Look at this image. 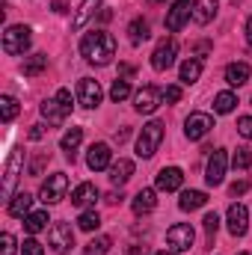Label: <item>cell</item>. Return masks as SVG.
Listing matches in <instances>:
<instances>
[{
	"label": "cell",
	"instance_id": "6da1fadb",
	"mask_svg": "<svg viewBox=\"0 0 252 255\" xmlns=\"http://www.w3.org/2000/svg\"><path fill=\"white\" fill-rule=\"evenodd\" d=\"M80 54L92 65H110L116 57V39L107 30H89L80 42Z\"/></svg>",
	"mask_w": 252,
	"mask_h": 255
},
{
	"label": "cell",
	"instance_id": "7a4b0ae2",
	"mask_svg": "<svg viewBox=\"0 0 252 255\" xmlns=\"http://www.w3.org/2000/svg\"><path fill=\"white\" fill-rule=\"evenodd\" d=\"M71 107H74L71 92L68 89H60L54 98L42 101V116L48 119V125H63L65 119H68V113H71Z\"/></svg>",
	"mask_w": 252,
	"mask_h": 255
},
{
	"label": "cell",
	"instance_id": "3957f363",
	"mask_svg": "<svg viewBox=\"0 0 252 255\" xmlns=\"http://www.w3.org/2000/svg\"><path fill=\"white\" fill-rule=\"evenodd\" d=\"M160 142H163V122H148V125H142L139 136H136V157H142V160L154 157L157 148H160Z\"/></svg>",
	"mask_w": 252,
	"mask_h": 255
},
{
	"label": "cell",
	"instance_id": "277c9868",
	"mask_svg": "<svg viewBox=\"0 0 252 255\" xmlns=\"http://www.w3.org/2000/svg\"><path fill=\"white\" fill-rule=\"evenodd\" d=\"M21 166H24V148H12V154L6 160V169H3V184H0V196L6 202H12V196H15V184H18Z\"/></svg>",
	"mask_w": 252,
	"mask_h": 255
},
{
	"label": "cell",
	"instance_id": "5b68a950",
	"mask_svg": "<svg viewBox=\"0 0 252 255\" xmlns=\"http://www.w3.org/2000/svg\"><path fill=\"white\" fill-rule=\"evenodd\" d=\"M30 42H33V30L24 27V24H12V27H6V33H3V51H6L9 57L24 54V51L30 48Z\"/></svg>",
	"mask_w": 252,
	"mask_h": 255
},
{
	"label": "cell",
	"instance_id": "8992f818",
	"mask_svg": "<svg viewBox=\"0 0 252 255\" xmlns=\"http://www.w3.org/2000/svg\"><path fill=\"white\" fill-rule=\"evenodd\" d=\"M65 190H68V175H65V172H54V175H48V181L42 184L39 199H42L45 205H57V202L65 199Z\"/></svg>",
	"mask_w": 252,
	"mask_h": 255
},
{
	"label": "cell",
	"instance_id": "52a82bcc",
	"mask_svg": "<svg viewBox=\"0 0 252 255\" xmlns=\"http://www.w3.org/2000/svg\"><path fill=\"white\" fill-rule=\"evenodd\" d=\"M193 241H196V232H193V226H187V223H178V226H172L166 232V244H169L172 253H190Z\"/></svg>",
	"mask_w": 252,
	"mask_h": 255
},
{
	"label": "cell",
	"instance_id": "ba28073f",
	"mask_svg": "<svg viewBox=\"0 0 252 255\" xmlns=\"http://www.w3.org/2000/svg\"><path fill=\"white\" fill-rule=\"evenodd\" d=\"M101 98H104V89H101V83H98V80L83 77V80L77 83V104H80V107L95 110V107L101 104Z\"/></svg>",
	"mask_w": 252,
	"mask_h": 255
},
{
	"label": "cell",
	"instance_id": "9c48e42d",
	"mask_svg": "<svg viewBox=\"0 0 252 255\" xmlns=\"http://www.w3.org/2000/svg\"><path fill=\"white\" fill-rule=\"evenodd\" d=\"M48 244H51V250L57 255H65L74 247V232H71V226H68V223H54L51 232H48Z\"/></svg>",
	"mask_w": 252,
	"mask_h": 255
},
{
	"label": "cell",
	"instance_id": "30bf717a",
	"mask_svg": "<svg viewBox=\"0 0 252 255\" xmlns=\"http://www.w3.org/2000/svg\"><path fill=\"white\" fill-rule=\"evenodd\" d=\"M226 166H229V154H226L223 148H214V154L208 157V166H205V181H208L211 187L223 184V178H226Z\"/></svg>",
	"mask_w": 252,
	"mask_h": 255
},
{
	"label": "cell",
	"instance_id": "8fae6325",
	"mask_svg": "<svg viewBox=\"0 0 252 255\" xmlns=\"http://www.w3.org/2000/svg\"><path fill=\"white\" fill-rule=\"evenodd\" d=\"M193 18V0H175L166 12V30L169 33H178L184 24Z\"/></svg>",
	"mask_w": 252,
	"mask_h": 255
},
{
	"label": "cell",
	"instance_id": "7c38bea8",
	"mask_svg": "<svg viewBox=\"0 0 252 255\" xmlns=\"http://www.w3.org/2000/svg\"><path fill=\"white\" fill-rule=\"evenodd\" d=\"M211 128H214V119H211L208 113H190L187 122H184V136H187L190 142L205 139V136L211 133Z\"/></svg>",
	"mask_w": 252,
	"mask_h": 255
},
{
	"label": "cell",
	"instance_id": "4fadbf2b",
	"mask_svg": "<svg viewBox=\"0 0 252 255\" xmlns=\"http://www.w3.org/2000/svg\"><path fill=\"white\" fill-rule=\"evenodd\" d=\"M160 104H163V92H160L157 86H142V89L133 95V110H136V113H154Z\"/></svg>",
	"mask_w": 252,
	"mask_h": 255
},
{
	"label": "cell",
	"instance_id": "5bb4252c",
	"mask_svg": "<svg viewBox=\"0 0 252 255\" xmlns=\"http://www.w3.org/2000/svg\"><path fill=\"white\" fill-rule=\"evenodd\" d=\"M181 184H184V172L178 166H163L154 175V190H160V193H175V190H181Z\"/></svg>",
	"mask_w": 252,
	"mask_h": 255
},
{
	"label": "cell",
	"instance_id": "9a60e30c",
	"mask_svg": "<svg viewBox=\"0 0 252 255\" xmlns=\"http://www.w3.org/2000/svg\"><path fill=\"white\" fill-rule=\"evenodd\" d=\"M110 163H113L110 145H107V142H92L89 151H86V166H89L92 172H101V169H110Z\"/></svg>",
	"mask_w": 252,
	"mask_h": 255
},
{
	"label": "cell",
	"instance_id": "2e32d148",
	"mask_svg": "<svg viewBox=\"0 0 252 255\" xmlns=\"http://www.w3.org/2000/svg\"><path fill=\"white\" fill-rule=\"evenodd\" d=\"M226 226H229V232H232L235 238H244V235H247V229H250V211H247V205L235 202V205L229 208Z\"/></svg>",
	"mask_w": 252,
	"mask_h": 255
},
{
	"label": "cell",
	"instance_id": "e0dca14e",
	"mask_svg": "<svg viewBox=\"0 0 252 255\" xmlns=\"http://www.w3.org/2000/svg\"><path fill=\"white\" fill-rule=\"evenodd\" d=\"M175 54H178L175 39H163V42L154 48V54H151V68H154V71H166L169 65L175 63Z\"/></svg>",
	"mask_w": 252,
	"mask_h": 255
},
{
	"label": "cell",
	"instance_id": "ac0fdd59",
	"mask_svg": "<svg viewBox=\"0 0 252 255\" xmlns=\"http://www.w3.org/2000/svg\"><path fill=\"white\" fill-rule=\"evenodd\" d=\"M154 205H157V193L151 190V187H142V190L133 196V202H130V208H133V214H136V217L151 214V211H154Z\"/></svg>",
	"mask_w": 252,
	"mask_h": 255
},
{
	"label": "cell",
	"instance_id": "d6986e66",
	"mask_svg": "<svg viewBox=\"0 0 252 255\" xmlns=\"http://www.w3.org/2000/svg\"><path fill=\"white\" fill-rule=\"evenodd\" d=\"M110 181L116 184V187H122V184H127L130 181V175H133V163L127 160V157H119V160H113L110 163Z\"/></svg>",
	"mask_w": 252,
	"mask_h": 255
},
{
	"label": "cell",
	"instance_id": "ffe728a7",
	"mask_svg": "<svg viewBox=\"0 0 252 255\" xmlns=\"http://www.w3.org/2000/svg\"><path fill=\"white\" fill-rule=\"evenodd\" d=\"M95 199H98V187L89 184V181L77 184L74 193H71V205H77V208H89V205H95Z\"/></svg>",
	"mask_w": 252,
	"mask_h": 255
},
{
	"label": "cell",
	"instance_id": "44dd1931",
	"mask_svg": "<svg viewBox=\"0 0 252 255\" xmlns=\"http://www.w3.org/2000/svg\"><path fill=\"white\" fill-rule=\"evenodd\" d=\"M80 142H83V128H68V130L63 133L60 148L65 151V157H68V160H74V151L80 148Z\"/></svg>",
	"mask_w": 252,
	"mask_h": 255
},
{
	"label": "cell",
	"instance_id": "7402d4cb",
	"mask_svg": "<svg viewBox=\"0 0 252 255\" xmlns=\"http://www.w3.org/2000/svg\"><path fill=\"white\" fill-rule=\"evenodd\" d=\"M217 0H196L193 3V21L196 24H208V21H214V15H217Z\"/></svg>",
	"mask_w": 252,
	"mask_h": 255
},
{
	"label": "cell",
	"instance_id": "603a6c76",
	"mask_svg": "<svg viewBox=\"0 0 252 255\" xmlns=\"http://www.w3.org/2000/svg\"><path fill=\"white\" fill-rule=\"evenodd\" d=\"M101 6V0H83L80 3V9L74 12V18H71V30H83L86 27V21L95 15V9Z\"/></svg>",
	"mask_w": 252,
	"mask_h": 255
},
{
	"label": "cell",
	"instance_id": "cb8c5ba5",
	"mask_svg": "<svg viewBox=\"0 0 252 255\" xmlns=\"http://www.w3.org/2000/svg\"><path fill=\"white\" fill-rule=\"evenodd\" d=\"M205 205H208V193L205 190H184L181 199H178V208L181 211H199Z\"/></svg>",
	"mask_w": 252,
	"mask_h": 255
},
{
	"label": "cell",
	"instance_id": "d4e9b609",
	"mask_svg": "<svg viewBox=\"0 0 252 255\" xmlns=\"http://www.w3.org/2000/svg\"><path fill=\"white\" fill-rule=\"evenodd\" d=\"M30 208H33V196H30V193H15V196H12V202L6 205L9 217H27V214H30Z\"/></svg>",
	"mask_w": 252,
	"mask_h": 255
},
{
	"label": "cell",
	"instance_id": "484cf974",
	"mask_svg": "<svg viewBox=\"0 0 252 255\" xmlns=\"http://www.w3.org/2000/svg\"><path fill=\"white\" fill-rule=\"evenodd\" d=\"M250 80V65L247 63H229L226 65V83L229 86H244Z\"/></svg>",
	"mask_w": 252,
	"mask_h": 255
},
{
	"label": "cell",
	"instance_id": "4316f807",
	"mask_svg": "<svg viewBox=\"0 0 252 255\" xmlns=\"http://www.w3.org/2000/svg\"><path fill=\"white\" fill-rule=\"evenodd\" d=\"M48 211H30L27 217H24V229L30 232V235H39V232H45L48 229Z\"/></svg>",
	"mask_w": 252,
	"mask_h": 255
},
{
	"label": "cell",
	"instance_id": "83f0119b",
	"mask_svg": "<svg viewBox=\"0 0 252 255\" xmlns=\"http://www.w3.org/2000/svg\"><path fill=\"white\" fill-rule=\"evenodd\" d=\"M45 68H48V57H45V54H33V57H24V65H21L24 77H36V74H42Z\"/></svg>",
	"mask_w": 252,
	"mask_h": 255
},
{
	"label": "cell",
	"instance_id": "f1b7e54d",
	"mask_svg": "<svg viewBox=\"0 0 252 255\" xmlns=\"http://www.w3.org/2000/svg\"><path fill=\"white\" fill-rule=\"evenodd\" d=\"M178 77H181V83H196L199 77H202V60H184L181 63V71H178Z\"/></svg>",
	"mask_w": 252,
	"mask_h": 255
},
{
	"label": "cell",
	"instance_id": "f546056e",
	"mask_svg": "<svg viewBox=\"0 0 252 255\" xmlns=\"http://www.w3.org/2000/svg\"><path fill=\"white\" fill-rule=\"evenodd\" d=\"M110 247H113V241H110L107 235H98V238H92V241L83 247V255H107Z\"/></svg>",
	"mask_w": 252,
	"mask_h": 255
},
{
	"label": "cell",
	"instance_id": "4dcf8cb0",
	"mask_svg": "<svg viewBox=\"0 0 252 255\" xmlns=\"http://www.w3.org/2000/svg\"><path fill=\"white\" fill-rule=\"evenodd\" d=\"M235 107H238V95H235V92H220V95L214 98V110H217L220 116L232 113Z\"/></svg>",
	"mask_w": 252,
	"mask_h": 255
},
{
	"label": "cell",
	"instance_id": "1f68e13d",
	"mask_svg": "<svg viewBox=\"0 0 252 255\" xmlns=\"http://www.w3.org/2000/svg\"><path fill=\"white\" fill-rule=\"evenodd\" d=\"M18 110H21V107H18V101H15L12 95H3V98H0V119H3L6 125L18 116Z\"/></svg>",
	"mask_w": 252,
	"mask_h": 255
},
{
	"label": "cell",
	"instance_id": "d6a6232c",
	"mask_svg": "<svg viewBox=\"0 0 252 255\" xmlns=\"http://www.w3.org/2000/svg\"><path fill=\"white\" fill-rule=\"evenodd\" d=\"M127 33H130V45H142V42L148 39V24H145L142 18H136V21L127 27Z\"/></svg>",
	"mask_w": 252,
	"mask_h": 255
},
{
	"label": "cell",
	"instance_id": "836d02e7",
	"mask_svg": "<svg viewBox=\"0 0 252 255\" xmlns=\"http://www.w3.org/2000/svg\"><path fill=\"white\" fill-rule=\"evenodd\" d=\"M127 95H130V83H127L125 77H116V80H113V86H110V98L119 104V101H125Z\"/></svg>",
	"mask_w": 252,
	"mask_h": 255
},
{
	"label": "cell",
	"instance_id": "e575fe53",
	"mask_svg": "<svg viewBox=\"0 0 252 255\" xmlns=\"http://www.w3.org/2000/svg\"><path fill=\"white\" fill-rule=\"evenodd\" d=\"M77 226H80L83 232H95V229L101 226V217H98V211H83V214H80V220H77Z\"/></svg>",
	"mask_w": 252,
	"mask_h": 255
},
{
	"label": "cell",
	"instance_id": "d590c367",
	"mask_svg": "<svg viewBox=\"0 0 252 255\" xmlns=\"http://www.w3.org/2000/svg\"><path fill=\"white\" fill-rule=\"evenodd\" d=\"M232 166H235V169H241V172H244V169H250V166H252L250 148H238V151L232 154Z\"/></svg>",
	"mask_w": 252,
	"mask_h": 255
},
{
	"label": "cell",
	"instance_id": "8d00e7d4",
	"mask_svg": "<svg viewBox=\"0 0 252 255\" xmlns=\"http://www.w3.org/2000/svg\"><path fill=\"white\" fill-rule=\"evenodd\" d=\"M205 232H208V244H214V238H217V229H220V217L211 211V214H205Z\"/></svg>",
	"mask_w": 252,
	"mask_h": 255
},
{
	"label": "cell",
	"instance_id": "74e56055",
	"mask_svg": "<svg viewBox=\"0 0 252 255\" xmlns=\"http://www.w3.org/2000/svg\"><path fill=\"white\" fill-rule=\"evenodd\" d=\"M21 255H45V247H42L36 238H27L24 247H21Z\"/></svg>",
	"mask_w": 252,
	"mask_h": 255
},
{
	"label": "cell",
	"instance_id": "f35d334b",
	"mask_svg": "<svg viewBox=\"0 0 252 255\" xmlns=\"http://www.w3.org/2000/svg\"><path fill=\"white\" fill-rule=\"evenodd\" d=\"M0 244H3L0 255H15V238H12L9 232H3V235H0Z\"/></svg>",
	"mask_w": 252,
	"mask_h": 255
},
{
	"label": "cell",
	"instance_id": "ab89813d",
	"mask_svg": "<svg viewBox=\"0 0 252 255\" xmlns=\"http://www.w3.org/2000/svg\"><path fill=\"white\" fill-rule=\"evenodd\" d=\"M163 101L166 104H178L181 101V86H166L163 89Z\"/></svg>",
	"mask_w": 252,
	"mask_h": 255
},
{
	"label": "cell",
	"instance_id": "60d3db41",
	"mask_svg": "<svg viewBox=\"0 0 252 255\" xmlns=\"http://www.w3.org/2000/svg\"><path fill=\"white\" fill-rule=\"evenodd\" d=\"M238 133H241L244 139H252V116H244V119H238Z\"/></svg>",
	"mask_w": 252,
	"mask_h": 255
},
{
	"label": "cell",
	"instance_id": "b9f144b4",
	"mask_svg": "<svg viewBox=\"0 0 252 255\" xmlns=\"http://www.w3.org/2000/svg\"><path fill=\"white\" fill-rule=\"evenodd\" d=\"M247 190H250V181H235L232 184V196H244Z\"/></svg>",
	"mask_w": 252,
	"mask_h": 255
},
{
	"label": "cell",
	"instance_id": "7bdbcfd3",
	"mask_svg": "<svg viewBox=\"0 0 252 255\" xmlns=\"http://www.w3.org/2000/svg\"><path fill=\"white\" fill-rule=\"evenodd\" d=\"M51 9L60 12V15H65V12H68V0H51Z\"/></svg>",
	"mask_w": 252,
	"mask_h": 255
},
{
	"label": "cell",
	"instance_id": "ee69618b",
	"mask_svg": "<svg viewBox=\"0 0 252 255\" xmlns=\"http://www.w3.org/2000/svg\"><path fill=\"white\" fill-rule=\"evenodd\" d=\"M42 163H45V154L33 160V166H30V175H42Z\"/></svg>",
	"mask_w": 252,
	"mask_h": 255
},
{
	"label": "cell",
	"instance_id": "f6af8a7d",
	"mask_svg": "<svg viewBox=\"0 0 252 255\" xmlns=\"http://www.w3.org/2000/svg\"><path fill=\"white\" fill-rule=\"evenodd\" d=\"M45 136V125H33L30 128V139H42Z\"/></svg>",
	"mask_w": 252,
	"mask_h": 255
},
{
	"label": "cell",
	"instance_id": "bcb514c9",
	"mask_svg": "<svg viewBox=\"0 0 252 255\" xmlns=\"http://www.w3.org/2000/svg\"><path fill=\"white\" fill-rule=\"evenodd\" d=\"M119 74H122V77H133V65H119Z\"/></svg>",
	"mask_w": 252,
	"mask_h": 255
},
{
	"label": "cell",
	"instance_id": "7dc6e473",
	"mask_svg": "<svg viewBox=\"0 0 252 255\" xmlns=\"http://www.w3.org/2000/svg\"><path fill=\"white\" fill-rule=\"evenodd\" d=\"M127 136H130V130H127V128H122V130L116 133V142H125Z\"/></svg>",
	"mask_w": 252,
	"mask_h": 255
},
{
	"label": "cell",
	"instance_id": "c3c4849f",
	"mask_svg": "<svg viewBox=\"0 0 252 255\" xmlns=\"http://www.w3.org/2000/svg\"><path fill=\"white\" fill-rule=\"evenodd\" d=\"M122 199H125L122 193H110V196H107V202H110V205H116V202H122Z\"/></svg>",
	"mask_w": 252,
	"mask_h": 255
},
{
	"label": "cell",
	"instance_id": "681fc988",
	"mask_svg": "<svg viewBox=\"0 0 252 255\" xmlns=\"http://www.w3.org/2000/svg\"><path fill=\"white\" fill-rule=\"evenodd\" d=\"M247 42H250V48H252V15H250V21H247Z\"/></svg>",
	"mask_w": 252,
	"mask_h": 255
},
{
	"label": "cell",
	"instance_id": "f907efd6",
	"mask_svg": "<svg viewBox=\"0 0 252 255\" xmlns=\"http://www.w3.org/2000/svg\"><path fill=\"white\" fill-rule=\"evenodd\" d=\"M157 255H178V253H172V250H163V253H157Z\"/></svg>",
	"mask_w": 252,
	"mask_h": 255
},
{
	"label": "cell",
	"instance_id": "816d5d0a",
	"mask_svg": "<svg viewBox=\"0 0 252 255\" xmlns=\"http://www.w3.org/2000/svg\"><path fill=\"white\" fill-rule=\"evenodd\" d=\"M238 255H250V253H238Z\"/></svg>",
	"mask_w": 252,
	"mask_h": 255
}]
</instances>
